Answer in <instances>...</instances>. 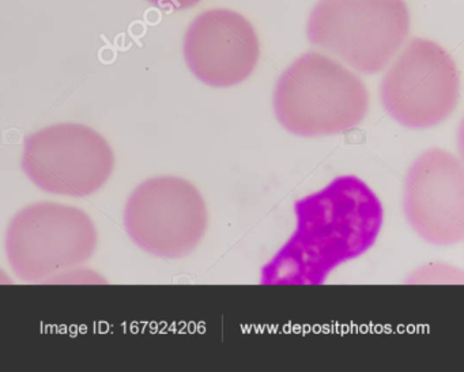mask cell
<instances>
[{"instance_id": "1", "label": "cell", "mask_w": 464, "mask_h": 372, "mask_svg": "<svg viewBox=\"0 0 464 372\" xmlns=\"http://www.w3.org/2000/svg\"><path fill=\"white\" fill-rule=\"evenodd\" d=\"M295 213V232L263 266L260 284H323L376 243L384 219L376 192L353 175L298 200Z\"/></svg>"}, {"instance_id": "2", "label": "cell", "mask_w": 464, "mask_h": 372, "mask_svg": "<svg viewBox=\"0 0 464 372\" xmlns=\"http://www.w3.org/2000/svg\"><path fill=\"white\" fill-rule=\"evenodd\" d=\"M276 121L298 137H325L350 132L369 110L365 83L349 69L319 53L295 59L276 81Z\"/></svg>"}, {"instance_id": "3", "label": "cell", "mask_w": 464, "mask_h": 372, "mask_svg": "<svg viewBox=\"0 0 464 372\" xmlns=\"http://www.w3.org/2000/svg\"><path fill=\"white\" fill-rule=\"evenodd\" d=\"M410 32L404 0H320L306 36L362 74H376L395 58Z\"/></svg>"}, {"instance_id": "4", "label": "cell", "mask_w": 464, "mask_h": 372, "mask_svg": "<svg viewBox=\"0 0 464 372\" xmlns=\"http://www.w3.org/2000/svg\"><path fill=\"white\" fill-rule=\"evenodd\" d=\"M460 78L452 56L437 43L414 39L391 64L380 85L385 113L401 126L428 130L458 107Z\"/></svg>"}, {"instance_id": "5", "label": "cell", "mask_w": 464, "mask_h": 372, "mask_svg": "<svg viewBox=\"0 0 464 372\" xmlns=\"http://www.w3.org/2000/svg\"><path fill=\"white\" fill-rule=\"evenodd\" d=\"M130 233L151 254L183 258L205 238L208 208L199 190L180 178L142 184L129 205Z\"/></svg>"}, {"instance_id": "6", "label": "cell", "mask_w": 464, "mask_h": 372, "mask_svg": "<svg viewBox=\"0 0 464 372\" xmlns=\"http://www.w3.org/2000/svg\"><path fill=\"white\" fill-rule=\"evenodd\" d=\"M407 222L423 240L436 246L464 238V168L444 149H429L407 171L403 186Z\"/></svg>"}, {"instance_id": "7", "label": "cell", "mask_w": 464, "mask_h": 372, "mask_svg": "<svg viewBox=\"0 0 464 372\" xmlns=\"http://www.w3.org/2000/svg\"><path fill=\"white\" fill-rule=\"evenodd\" d=\"M189 72L211 88H232L251 77L260 56L256 32L248 20L227 9L202 13L184 37Z\"/></svg>"}, {"instance_id": "8", "label": "cell", "mask_w": 464, "mask_h": 372, "mask_svg": "<svg viewBox=\"0 0 464 372\" xmlns=\"http://www.w3.org/2000/svg\"><path fill=\"white\" fill-rule=\"evenodd\" d=\"M151 6L165 12H181L197 6L202 0H146Z\"/></svg>"}]
</instances>
